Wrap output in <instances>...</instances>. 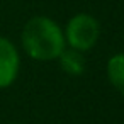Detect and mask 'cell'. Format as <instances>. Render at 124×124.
Wrapping results in <instances>:
<instances>
[{
    "label": "cell",
    "mask_w": 124,
    "mask_h": 124,
    "mask_svg": "<svg viewBox=\"0 0 124 124\" xmlns=\"http://www.w3.org/2000/svg\"><path fill=\"white\" fill-rule=\"evenodd\" d=\"M21 46L34 61H56L66 48L63 26L48 16H32L22 27Z\"/></svg>",
    "instance_id": "6da1fadb"
},
{
    "label": "cell",
    "mask_w": 124,
    "mask_h": 124,
    "mask_svg": "<svg viewBox=\"0 0 124 124\" xmlns=\"http://www.w3.org/2000/svg\"><path fill=\"white\" fill-rule=\"evenodd\" d=\"M21 71V53L14 41L0 36V90L14 85Z\"/></svg>",
    "instance_id": "3957f363"
},
{
    "label": "cell",
    "mask_w": 124,
    "mask_h": 124,
    "mask_svg": "<svg viewBox=\"0 0 124 124\" xmlns=\"http://www.w3.org/2000/svg\"><path fill=\"white\" fill-rule=\"evenodd\" d=\"M56 61H58L60 68L70 77H80V75H83V71L87 68L85 53L71 49V48H65Z\"/></svg>",
    "instance_id": "277c9868"
},
{
    "label": "cell",
    "mask_w": 124,
    "mask_h": 124,
    "mask_svg": "<svg viewBox=\"0 0 124 124\" xmlns=\"http://www.w3.org/2000/svg\"><path fill=\"white\" fill-rule=\"evenodd\" d=\"M66 48L87 53L100 39V22L95 16L88 12H78L71 16L63 26Z\"/></svg>",
    "instance_id": "7a4b0ae2"
},
{
    "label": "cell",
    "mask_w": 124,
    "mask_h": 124,
    "mask_svg": "<svg viewBox=\"0 0 124 124\" xmlns=\"http://www.w3.org/2000/svg\"><path fill=\"white\" fill-rule=\"evenodd\" d=\"M7 124H22V122H7Z\"/></svg>",
    "instance_id": "8992f818"
},
{
    "label": "cell",
    "mask_w": 124,
    "mask_h": 124,
    "mask_svg": "<svg viewBox=\"0 0 124 124\" xmlns=\"http://www.w3.org/2000/svg\"><path fill=\"white\" fill-rule=\"evenodd\" d=\"M105 75L110 87L124 97V53H116L107 60Z\"/></svg>",
    "instance_id": "5b68a950"
}]
</instances>
